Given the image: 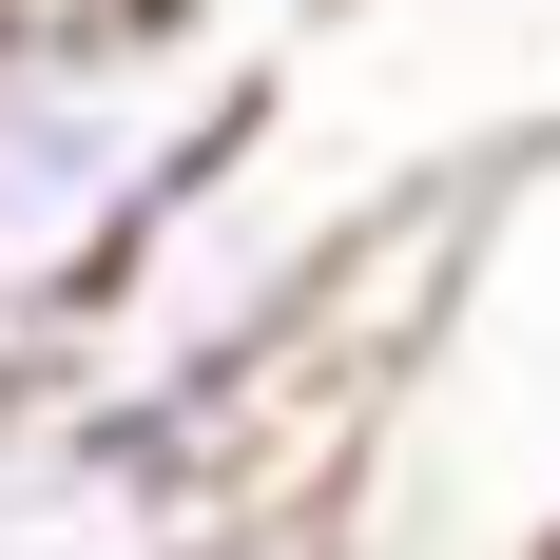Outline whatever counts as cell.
<instances>
[{"label": "cell", "mask_w": 560, "mask_h": 560, "mask_svg": "<svg viewBox=\"0 0 560 560\" xmlns=\"http://www.w3.org/2000/svg\"><path fill=\"white\" fill-rule=\"evenodd\" d=\"M425 406H464V425L522 464V483H503V560H560V136L503 155V174H483V213H464L445 329L406 348L387 425H425Z\"/></svg>", "instance_id": "cell-1"}]
</instances>
